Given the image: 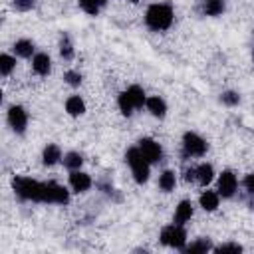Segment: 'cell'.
Returning a JSON list of instances; mask_svg holds the SVG:
<instances>
[{
  "label": "cell",
  "instance_id": "cell-1",
  "mask_svg": "<svg viewBox=\"0 0 254 254\" xmlns=\"http://www.w3.org/2000/svg\"><path fill=\"white\" fill-rule=\"evenodd\" d=\"M145 22L155 32L167 30L173 24V8L169 4H153L145 14Z\"/></svg>",
  "mask_w": 254,
  "mask_h": 254
},
{
  "label": "cell",
  "instance_id": "cell-2",
  "mask_svg": "<svg viewBox=\"0 0 254 254\" xmlns=\"http://www.w3.org/2000/svg\"><path fill=\"white\" fill-rule=\"evenodd\" d=\"M12 187L16 190V194H20L26 200H34V202H44V187L46 183H38L34 179L28 177H16L12 181Z\"/></svg>",
  "mask_w": 254,
  "mask_h": 254
},
{
  "label": "cell",
  "instance_id": "cell-3",
  "mask_svg": "<svg viewBox=\"0 0 254 254\" xmlns=\"http://www.w3.org/2000/svg\"><path fill=\"white\" fill-rule=\"evenodd\" d=\"M125 159H127V163H129V167H131V171H133L135 181H137V183H145V181L149 179V165H151V163L143 157L141 149H139V147H131V149L125 153Z\"/></svg>",
  "mask_w": 254,
  "mask_h": 254
},
{
  "label": "cell",
  "instance_id": "cell-4",
  "mask_svg": "<svg viewBox=\"0 0 254 254\" xmlns=\"http://www.w3.org/2000/svg\"><path fill=\"white\" fill-rule=\"evenodd\" d=\"M161 242L171 246V248H185L187 242V232L181 224H171L167 228H163L161 232Z\"/></svg>",
  "mask_w": 254,
  "mask_h": 254
},
{
  "label": "cell",
  "instance_id": "cell-5",
  "mask_svg": "<svg viewBox=\"0 0 254 254\" xmlns=\"http://www.w3.org/2000/svg\"><path fill=\"white\" fill-rule=\"evenodd\" d=\"M183 149H185V155L200 157L206 151V141L202 137H198L196 133H185V137H183Z\"/></svg>",
  "mask_w": 254,
  "mask_h": 254
},
{
  "label": "cell",
  "instance_id": "cell-6",
  "mask_svg": "<svg viewBox=\"0 0 254 254\" xmlns=\"http://www.w3.org/2000/svg\"><path fill=\"white\" fill-rule=\"evenodd\" d=\"M69 200L67 189L56 183H46L44 187V202H58V204H65Z\"/></svg>",
  "mask_w": 254,
  "mask_h": 254
},
{
  "label": "cell",
  "instance_id": "cell-7",
  "mask_svg": "<svg viewBox=\"0 0 254 254\" xmlns=\"http://www.w3.org/2000/svg\"><path fill=\"white\" fill-rule=\"evenodd\" d=\"M8 123H10V127H12L16 133H24V129H26V125H28V115H26L24 107L12 105V107L8 109Z\"/></svg>",
  "mask_w": 254,
  "mask_h": 254
},
{
  "label": "cell",
  "instance_id": "cell-8",
  "mask_svg": "<svg viewBox=\"0 0 254 254\" xmlns=\"http://www.w3.org/2000/svg\"><path fill=\"white\" fill-rule=\"evenodd\" d=\"M139 149H141L143 157H145L149 163H159V161H161V157H163L161 145H159V143H155V141H153V139H149V137H145V139H141V141H139Z\"/></svg>",
  "mask_w": 254,
  "mask_h": 254
},
{
  "label": "cell",
  "instance_id": "cell-9",
  "mask_svg": "<svg viewBox=\"0 0 254 254\" xmlns=\"http://www.w3.org/2000/svg\"><path fill=\"white\" fill-rule=\"evenodd\" d=\"M236 177H234V173H230V171H224L222 175H220V179H218V192L222 194V196H226V198H230L234 192H236Z\"/></svg>",
  "mask_w": 254,
  "mask_h": 254
},
{
  "label": "cell",
  "instance_id": "cell-10",
  "mask_svg": "<svg viewBox=\"0 0 254 254\" xmlns=\"http://www.w3.org/2000/svg\"><path fill=\"white\" fill-rule=\"evenodd\" d=\"M69 185L75 192H85L89 187H91V179L87 173H81V171H71L69 175Z\"/></svg>",
  "mask_w": 254,
  "mask_h": 254
},
{
  "label": "cell",
  "instance_id": "cell-11",
  "mask_svg": "<svg viewBox=\"0 0 254 254\" xmlns=\"http://www.w3.org/2000/svg\"><path fill=\"white\" fill-rule=\"evenodd\" d=\"M50 65H52V62H50L48 54H36L34 60H32V67H34V71L38 75H48L50 73Z\"/></svg>",
  "mask_w": 254,
  "mask_h": 254
},
{
  "label": "cell",
  "instance_id": "cell-12",
  "mask_svg": "<svg viewBox=\"0 0 254 254\" xmlns=\"http://www.w3.org/2000/svg\"><path fill=\"white\" fill-rule=\"evenodd\" d=\"M190 216H192V204L189 200H181L177 210H175V224L183 226L187 220H190Z\"/></svg>",
  "mask_w": 254,
  "mask_h": 254
},
{
  "label": "cell",
  "instance_id": "cell-13",
  "mask_svg": "<svg viewBox=\"0 0 254 254\" xmlns=\"http://www.w3.org/2000/svg\"><path fill=\"white\" fill-rule=\"evenodd\" d=\"M65 111H67L69 115H73V117L81 115V113L85 111V103H83V99H81L79 95H71V97H67V101H65Z\"/></svg>",
  "mask_w": 254,
  "mask_h": 254
},
{
  "label": "cell",
  "instance_id": "cell-14",
  "mask_svg": "<svg viewBox=\"0 0 254 254\" xmlns=\"http://www.w3.org/2000/svg\"><path fill=\"white\" fill-rule=\"evenodd\" d=\"M145 105H147V109H149V111H151L155 117H163V115H165V111H167V105H165V101H163L159 95L147 97Z\"/></svg>",
  "mask_w": 254,
  "mask_h": 254
},
{
  "label": "cell",
  "instance_id": "cell-15",
  "mask_svg": "<svg viewBox=\"0 0 254 254\" xmlns=\"http://www.w3.org/2000/svg\"><path fill=\"white\" fill-rule=\"evenodd\" d=\"M60 159H62V151H60L58 145H48V147L44 149V155H42L44 165H56Z\"/></svg>",
  "mask_w": 254,
  "mask_h": 254
},
{
  "label": "cell",
  "instance_id": "cell-16",
  "mask_svg": "<svg viewBox=\"0 0 254 254\" xmlns=\"http://www.w3.org/2000/svg\"><path fill=\"white\" fill-rule=\"evenodd\" d=\"M224 10V0H202V12L206 16H218Z\"/></svg>",
  "mask_w": 254,
  "mask_h": 254
},
{
  "label": "cell",
  "instance_id": "cell-17",
  "mask_svg": "<svg viewBox=\"0 0 254 254\" xmlns=\"http://www.w3.org/2000/svg\"><path fill=\"white\" fill-rule=\"evenodd\" d=\"M212 177H214L212 165L202 163V165H198V167H196V181H198L200 185H208V183L212 181Z\"/></svg>",
  "mask_w": 254,
  "mask_h": 254
},
{
  "label": "cell",
  "instance_id": "cell-18",
  "mask_svg": "<svg viewBox=\"0 0 254 254\" xmlns=\"http://www.w3.org/2000/svg\"><path fill=\"white\" fill-rule=\"evenodd\" d=\"M198 200H200V206H202L204 210H214V208L218 206V194L212 192V190H204Z\"/></svg>",
  "mask_w": 254,
  "mask_h": 254
},
{
  "label": "cell",
  "instance_id": "cell-19",
  "mask_svg": "<svg viewBox=\"0 0 254 254\" xmlns=\"http://www.w3.org/2000/svg\"><path fill=\"white\" fill-rule=\"evenodd\" d=\"M175 185H177V177H175L173 171H165V173L159 177V187H161V190L171 192V190L175 189Z\"/></svg>",
  "mask_w": 254,
  "mask_h": 254
},
{
  "label": "cell",
  "instance_id": "cell-20",
  "mask_svg": "<svg viewBox=\"0 0 254 254\" xmlns=\"http://www.w3.org/2000/svg\"><path fill=\"white\" fill-rule=\"evenodd\" d=\"M127 95L131 97V101H133V105H135V107H143V103L147 101L145 91H143L139 85H131V87L127 89Z\"/></svg>",
  "mask_w": 254,
  "mask_h": 254
},
{
  "label": "cell",
  "instance_id": "cell-21",
  "mask_svg": "<svg viewBox=\"0 0 254 254\" xmlns=\"http://www.w3.org/2000/svg\"><path fill=\"white\" fill-rule=\"evenodd\" d=\"M14 52H16L18 56H22V58H30L32 52H34V44H32L30 40H18V42L14 44Z\"/></svg>",
  "mask_w": 254,
  "mask_h": 254
},
{
  "label": "cell",
  "instance_id": "cell-22",
  "mask_svg": "<svg viewBox=\"0 0 254 254\" xmlns=\"http://www.w3.org/2000/svg\"><path fill=\"white\" fill-rule=\"evenodd\" d=\"M60 54H62L64 60H71L73 58V46H71V40H69L67 34H64L62 40H60Z\"/></svg>",
  "mask_w": 254,
  "mask_h": 254
},
{
  "label": "cell",
  "instance_id": "cell-23",
  "mask_svg": "<svg viewBox=\"0 0 254 254\" xmlns=\"http://www.w3.org/2000/svg\"><path fill=\"white\" fill-rule=\"evenodd\" d=\"M81 163H83V157L79 155V153H67L65 157H64V165L67 167V169H71V171H77L79 167H81Z\"/></svg>",
  "mask_w": 254,
  "mask_h": 254
},
{
  "label": "cell",
  "instance_id": "cell-24",
  "mask_svg": "<svg viewBox=\"0 0 254 254\" xmlns=\"http://www.w3.org/2000/svg\"><path fill=\"white\" fill-rule=\"evenodd\" d=\"M206 250H210V240H208V238H198L196 242H192L190 246L185 248V252H189V254H194V252H206Z\"/></svg>",
  "mask_w": 254,
  "mask_h": 254
},
{
  "label": "cell",
  "instance_id": "cell-25",
  "mask_svg": "<svg viewBox=\"0 0 254 254\" xmlns=\"http://www.w3.org/2000/svg\"><path fill=\"white\" fill-rule=\"evenodd\" d=\"M14 65H16V60L12 56H8V54H2L0 56V73L2 75H10V71L14 69Z\"/></svg>",
  "mask_w": 254,
  "mask_h": 254
},
{
  "label": "cell",
  "instance_id": "cell-26",
  "mask_svg": "<svg viewBox=\"0 0 254 254\" xmlns=\"http://www.w3.org/2000/svg\"><path fill=\"white\" fill-rule=\"evenodd\" d=\"M119 109H121V113H123V115H131V113H133V109H135V105H133L131 97L127 95V91H123V93L119 95Z\"/></svg>",
  "mask_w": 254,
  "mask_h": 254
},
{
  "label": "cell",
  "instance_id": "cell-27",
  "mask_svg": "<svg viewBox=\"0 0 254 254\" xmlns=\"http://www.w3.org/2000/svg\"><path fill=\"white\" fill-rule=\"evenodd\" d=\"M77 2H79L81 10L87 12V14H91V16H95V14L99 12V4H97L95 0H77Z\"/></svg>",
  "mask_w": 254,
  "mask_h": 254
},
{
  "label": "cell",
  "instance_id": "cell-28",
  "mask_svg": "<svg viewBox=\"0 0 254 254\" xmlns=\"http://www.w3.org/2000/svg\"><path fill=\"white\" fill-rule=\"evenodd\" d=\"M64 79H65L69 85H79V83H81V73L75 71V69H69V71H65Z\"/></svg>",
  "mask_w": 254,
  "mask_h": 254
},
{
  "label": "cell",
  "instance_id": "cell-29",
  "mask_svg": "<svg viewBox=\"0 0 254 254\" xmlns=\"http://www.w3.org/2000/svg\"><path fill=\"white\" fill-rule=\"evenodd\" d=\"M220 99H222V103H226V105H236V103L240 101V95H238L236 91H224Z\"/></svg>",
  "mask_w": 254,
  "mask_h": 254
},
{
  "label": "cell",
  "instance_id": "cell-30",
  "mask_svg": "<svg viewBox=\"0 0 254 254\" xmlns=\"http://www.w3.org/2000/svg\"><path fill=\"white\" fill-rule=\"evenodd\" d=\"M34 4H36V0H14V8L20 10V12H28V10H32Z\"/></svg>",
  "mask_w": 254,
  "mask_h": 254
},
{
  "label": "cell",
  "instance_id": "cell-31",
  "mask_svg": "<svg viewBox=\"0 0 254 254\" xmlns=\"http://www.w3.org/2000/svg\"><path fill=\"white\" fill-rule=\"evenodd\" d=\"M244 187H246L248 192H254V173H250V175L244 177Z\"/></svg>",
  "mask_w": 254,
  "mask_h": 254
},
{
  "label": "cell",
  "instance_id": "cell-32",
  "mask_svg": "<svg viewBox=\"0 0 254 254\" xmlns=\"http://www.w3.org/2000/svg\"><path fill=\"white\" fill-rule=\"evenodd\" d=\"M216 250H218V252H226V250H232V252H240V250H242V246H238V244H222V246H218Z\"/></svg>",
  "mask_w": 254,
  "mask_h": 254
},
{
  "label": "cell",
  "instance_id": "cell-33",
  "mask_svg": "<svg viewBox=\"0 0 254 254\" xmlns=\"http://www.w3.org/2000/svg\"><path fill=\"white\" fill-rule=\"evenodd\" d=\"M248 204H250V208H254V192H250V200H248Z\"/></svg>",
  "mask_w": 254,
  "mask_h": 254
},
{
  "label": "cell",
  "instance_id": "cell-34",
  "mask_svg": "<svg viewBox=\"0 0 254 254\" xmlns=\"http://www.w3.org/2000/svg\"><path fill=\"white\" fill-rule=\"evenodd\" d=\"M95 2H97L99 6H105V4H107V0H95Z\"/></svg>",
  "mask_w": 254,
  "mask_h": 254
},
{
  "label": "cell",
  "instance_id": "cell-35",
  "mask_svg": "<svg viewBox=\"0 0 254 254\" xmlns=\"http://www.w3.org/2000/svg\"><path fill=\"white\" fill-rule=\"evenodd\" d=\"M252 62H254V50H252Z\"/></svg>",
  "mask_w": 254,
  "mask_h": 254
},
{
  "label": "cell",
  "instance_id": "cell-36",
  "mask_svg": "<svg viewBox=\"0 0 254 254\" xmlns=\"http://www.w3.org/2000/svg\"><path fill=\"white\" fill-rule=\"evenodd\" d=\"M131 2H137V0H131Z\"/></svg>",
  "mask_w": 254,
  "mask_h": 254
}]
</instances>
